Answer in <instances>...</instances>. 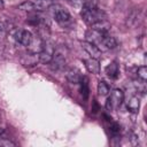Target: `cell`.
<instances>
[{"instance_id":"1","label":"cell","mask_w":147,"mask_h":147,"mask_svg":"<svg viewBox=\"0 0 147 147\" xmlns=\"http://www.w3.org/2000/svg\"><path fill=\"white\" fill-rule=\"evenodd\" d=\"M80 16L83 18V21L87 24V25H92L99 21H102V20H107V15L103 10H101L100 8L98 7H94V8H86V7H83L82 11H80Z\"/></svg>"},{"instance_id":"2","label":"cell","mask_w":147,"mask_h":147,"mask_svg":"<svg viewBox=\"0 0 147 147\" xmlns=\"http://www.w3.org/2000/svg\"><path fill=\"white\" fill-rule=\"evenodd\" d=\"M124 101V93L119 88H115L111 92H109V95L106 100V109L109 111L117 110L122 102Z\"/></svg>"},{"instance_id":"3","label":"cell","mask_w":147,"mask_h":147,"mask_svg":"<svg viewBox=\"0 0 147 147\" xmlns=\"http://www.w3.org/2000/svg\"><path fill=\"white\" fill-rule=\"evenodd\" d=\"M48 9H52V15L57 23L67 24L71 21V15L64 7L60 5H54V6H49Z\"/></svg>"},{"instance_id":"4","label":"cell","mask_w":147,"mask_h":147,"mask_svg":"<svg viewBox=\"0 0 147 147\" xmlns=\"http://www.w3.org/2000/svg\"><path fill=\"white\" fill-rule=\"evenodd\" d=\"M55 53V47L51 44V42H47V41H44V46H42V49L37 54L38 55V61L41 62V63H49L53 59V55Z\"/></svg>"},{"instance_id":"5","label":"cell","mask_w":147,"mask_h":147,"mask_svg":"<svg viewBox=\"0 0 147 147\" xmlns=\"http://www.w3.org/2000/svg\"><path fill=\"white\" fill-rule=\"evenodd\" d=\"M14 38L16 40V42L21 44L22 46H25L28 47L33 38V34L29 31V30H25V29H18L15 31V34H14Z\"/></svg>"},{"instance_id":"6","label":"cell","mask_w":147,"mask_h":147,"mask_svg":"<svg viewBox=\"0 0 147 147\" xmlns=\"http://www.w3.org/2000/svg\"><path fill=\"white\" fill-rule=\"evenodd\" d=\"M49 65H51V69L54 70V71L55 70L56 71L57 70H62L65 67V57H64V55L62 53L55 51V53L53 55V59L49 62Z\"/></svg>"},{"instance_id":"7","label":"cell","mask_w":147,"mask_h":147,"mask_svg":"<svg viewBox=\"0 0 147 147\" xmlns=\"http://www.w3.org/2000/svg\"><path fill=\"white\" fill-rule=\"evenodd\" d=\"M82 47L85 49V52L91 56V57H94V59H99L101 56V49L93 42H90V41H83L82 42Z\"/></svg>"},{"instance_id":"8","label":"cell","mask_w":147,"mask_h":147,"mask_svg":"<svg viewBox=\"0 0 147 147\" xmlns=\"http://www.w3.org/2000/svg\"><path fill=\"white\" fill-rule=\"evenodd\" d=\"M108 33V32H107ZM103 32H99L96 30H93V29H90L86 31L85 33V37H86V41H90V42H93L98 47L100 46V42H101V39L103 37Z\"/></svg>"},{"instance_id":"9","label":"cell","mask_w":147,"mask_h":147,"mask_svg":"<svg viewBox=\"0 0 147 147\" xmlns=\"http://www.w3.org/2000/svg\"><path fill=\"white\" fill-rule=\"evenodd\" d=\"M42 46H44V40L40 36H33L30 45L28 46V51L30 53H33V54H37L39 53L41 49H42Z\"/></svg>"},{"instance_id":"10","label":"cell","mask_w":147,"mask_h":147,"mask_svg":"<svg viewBox=\"0 0 147 147\" xmlns=\"http://www.w3.org/2000/svg\"><path fill=\"white\" fill-rule=\"evenodd\" d=\"M84 64L88 72H91L93 75H98L100 72V62L98 59H94V57L86 59V60H84Z\"/></svg>"},{"instance_id":"11","label":"cell","mask_w":147,"mask_h":147,"mask_svg":"<svg viewBox=\"0 0 147 147\" xmlns=\"http://www.w3.org/2000/svg\"><path fill=\"white\" fill-rule=\"evenodd\" d=\"M106 74L110 79H116L119 76V64L117 61H111L107 67H106Z\"/></svg>"},{"instance_id":"12","label":"cell","mask_w":147,"mask_h":147,"mask_svg":"<svg viewBox=\"0 0 147 147\" xmlns=\"http://www.w3.org/2000/svg\"><path fill=\"white\" fill-rule=\"evenodd\" d=\"M100 46H102L105 49H113L117 46V40L115 39V37H113L108 33H105L101 39ZM100 46H99V48H100Z\"/></svg>"},{"instance_id":"13","label":"cell","mask_w":147,"mask_h":147,"mask_svg":"<svg viewBox=\"0 0 147 147\" xmlns=\"http://www.w3.org/2000/svg\"><path fill=\"white\" fill-rule=\"evenodd\" d=\"M139 108H140V99L138 98V95H132L126 101V109L132 114H137L139 111Z\"/></svg>"},{"instance_id":"14","label":"cell","mask_w":147,"mask_h":147,"mask_svg":"<svg viewBox=\"0 0 147 147\" xmlns=\"http://www.w3.org/2000/svg\"><path fill=\"white\" fill-rule=\"evenodd\" d=\"M141 10H133L129 16H127V18H126V25L129 26V28H133V26H136L137 24H139L140 23V21H141Z\"/></svg>"},{"instance_id":"15","label":"cell","mask_w":147,"mask_h":147,"mask_svg":"<svg viewBox=\"0 0 147 147\" xmlns=\"http://www.w3.org/2000/svg\"><path fill=\"white\" fill-rule=\"evenodd\" d=\"M65 77L70 82V83H74V84H79L80 79H82V75H80V71L76 68H71L69 69L67 72H65Z\"/></svg>"},{"instance_id":"16","label":"cell","mask_w":147,"mask_h":147,"mask_svg":"<svg viewBox=\"0 0 147 147\" xmlns=\"http://www.w3.org/2000/svg\"><path fill=\"white\" fill-rule=\"evenodd\" d=\"M111 28V24L107 21V20H102V21H99L94 24L91 25V29L93 30H96L99 32H103V33H107Z\"/></svg>"},{"instance_id":"17","label":"cell","mask_w":147,"mask_h":147,"mask_svg":"<svg viewBox=\"0 0 147 147\" xmlns=\"http://www.w3.org/2000/svg\"><path fill=\"white\" fill-rule=\"evenodd\" d=\"M80 84V94L86 100L90 94V87H88V78L86 76H82V79L79 82Z\"/></svg>"},{"instance_id":"18","label":"cell","mask_w":147,"mask_h":147,"mask_svg":"<svg viewBox=\"0 0 147 147\" xmlns=\"http://www.w3.org/2000/svg\"><path fill=\"white\" fill-rule=\"evenodd\" d=\"M109 133L113 138H118L119 133H121V126L117 122H114V121H109Z\"/></svg>"},{"instance_id":"19","label":"cell","mask_w":147,"mask_h":147,"mask_svg":"<svg viewBox=\"0 0 147 147\" xmlns=\"http://www.w3.org/2000/svg\"><path fill=\"white\" fill-rule=\"evenodd\" d=\"M110 92V86L108 85V83H106L105 80H100L98 83V93L102 96L108 95Z\"/></svg>"},{"instance_id":"20","label":"cell","mask_w":147,"mask_h":147,"mask_svg":"<svg viewBox=\"0 0 147 147\" xmlns=\"http://www.w3.org/2000/svg\"><path fill=\"white\" fill-rule=\"evenodd\" d=\"M136 77L142 82H146L147 80V67L146 65H141L137 69L136 71Z\"/></svg>"},{"instance_id":"21","label":"cell","mask_w":147,"mask_h":147,"mask_svg":"<svg viewBox=\"0 0 147 147\" xmlns=\"http://www.w3.org/2000/svg\"><path fill=\"white\" fill-rule=\"evenodd\" d=\"M18 9L24 10V11H33V10H36V3L31 2V1H24L18 5Z\"/></svg>"},{"instance_id":"22","label":"cell","mask_w":147,"mask_h":147,"mask_svg":"<svg viewBox=\"0 0 147 147\" xmlns=\"http://www.w3.org/2000/svg\"><path fill=\"white\" fill-rule=\"evenodd\" d=\"M15 142H13L9 139L6 138H0V147H14Z\"/></svg>"},{"instance_id":"23","label":"cell","mask_w":147,"mask_h":147,"mask_svg":"<svg viewBox=\"0 0 147 147\" xmlns=\"http://www.w3.org/2000/svg\"><path fill=\"white\" fill-rule=\"evenodd\" d=\"M7 33V25L5 22L0 21V39H2Z\"/></svg>"},{"instance_id":"24","label":"cell","mask_w":147,"mask_h":147,"mask_svg":"<svg viewBox=\"0 0 147 147\" xmlns=\"http://www.w3.org/2000/svg\"><path fill=\"white\" fill-rule=\"evenodd\" d=\"M3 7H5L3 1H2V0H0V10H1V9H3Z\"/></svg>"}]
</instances>
